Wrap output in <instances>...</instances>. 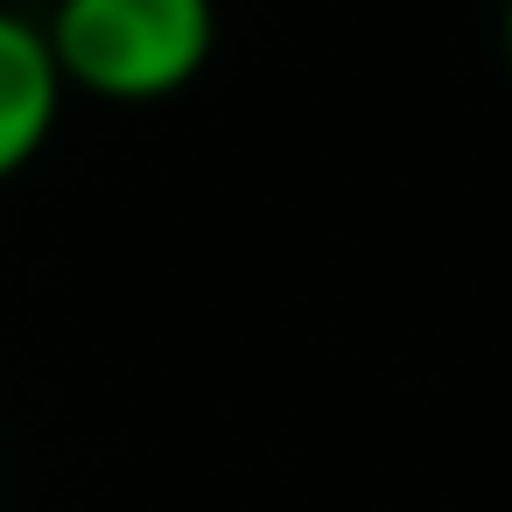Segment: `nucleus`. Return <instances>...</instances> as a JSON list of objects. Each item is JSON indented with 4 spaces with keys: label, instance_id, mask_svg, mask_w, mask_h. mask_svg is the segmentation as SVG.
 <instances>
[{
    "label": "nucleus",
    "instance_id": "nucleus-2",
    "mask_svg": "<svg viewBox=\"0 0 512 512\" xmlns=\"http://www.w3.org/2000/svg\"><path fill=\"white\" fill-rule=\"evenodd\" d=\"M64 71L50 57V36L43 22L0 8V183H15L57 134V113H64Z\"/></svg>",
    "mask_w": 512,
    "mask_h": 512
},
{
    "label": "nucleus",
    "instance_id": "nucleus-3",
    "mask_svg": "<svg viewBox=\"0 0 512 512\" xmlns=\"http://www.w3.org/2000/svg\"><path fill=\"white\" fill-rule=\"evenodd\" d=\"M498 43H505V71H512V0H505V15H498Z\"/></svg>",
    "mask_w": 512,
    "mask_h": 512
},
{
    "label": "nucleus",
    "instance_id": "nucleus-1",
    "mask_svg": "<svg viewBox=\"0 0 512 512\" xmlns=\"http://www.w3.org/2000/svg\"><path fill=\"white\" fill-rule=\"evenodd\" d=\"M43 36L71 92H92L106 106H155L204 78L218 50V8L211 0H57Z\"/></svg>",
    "mask_w": 512,
    "mask_h": 512
}]
</instances>
